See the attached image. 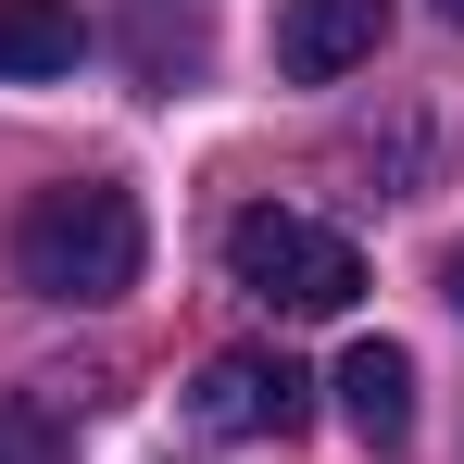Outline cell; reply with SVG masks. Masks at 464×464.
I'll return each instance as SVG.
<instances>
[{
	"label": "cell",
	"mask_w": 464,
	"mask_h": 464,
	"mask_svg": "<svg viewBox=\"0 0 464 464\" xmlns=\"http://www.w3.org/2000/svg\"><path fill=\"white\" fill-rule=\"evenodd\" d=\"M0 464H76V452H63V427L38 401H0Z\"/></svg>",
	"instance_id": "7"
},
{
	"label": "cell",
	"mask_w": 464,
	"mask_h": 464,
	"mask_svg": "<svg viewBox=\"0 0 464 464\" xmlns=\"http://www.w3.org/2000/svg\"><path fill=\"white\" fill-rule=\"evenodd\" d=\"M440 13H452V25H464V0H440Z\"/></svg>",
	"instance_id": "9"
},
{
	"label": "cell",
	"mask_w": 464,
	"mask_h": 464,
	"mask_svg": "<svg viewBox=\"0 0 464 464\" xmlns=\"http://www.w3.org/2000/svg\"><path fill=\"white\" fill-rule=\"evenodd\" d=\"M76 0H0V76H76Z\"/></svg>",
	"instance_id": "6"
},
{
	"label": "cell",
	"mask_w": 464,
	"mask_h": 464,
	"mask_svg": "<svg viewBox=\"0 0 464 464\" xmlns=\"http://www.w3.org/2000/svg\"><path fill=\"white\" fill-rule=\"evenodd\" d=\"M188 414H201L214 440H302L314 427V377L276 364V352H214L201 389H188Z\"/></svg>",
	"instance_id": "3"
},
{
	"label": "cell",
	"mask_w": 464,
	"mask_h": 464,
	"mask_svg": "<svg viewBox=\"0 0 464 464\" xmlns=\"http://www.w3.org/2000/svg\"><path fill=\"white\" fill-rule=\"evenodd\" d=\"M452 302H464V251H452Z\"/></svg>",
	"instance_id": "8"
},
{
	"label": "cell",
	"mask_w": 464,
	"mask_h": 464,
	"mask_svg": "<svg viewBox=\"0 0 464 464\" xmlns=\"http://www.w3.org/2000/svg\"><path fill=\"white\" fill-rule=\"evenodd\" d=\"M326 389H339V427H352L364 452H401V440H414V352H401V339H352Z\"/></svg>",
	"instance_id": "5"
},
{
	"label": "cell",
	"mask_w": 464,
	"mask_h": 464,
	"mask_svg": "<svg viewBox=\"0 0 464 464\" xmlns=\"http://www.w3.org/2000/svg\"><path fill=\"white\" fill-rule=\"evenodd\" d=\"M139 264H151V227H139V201L101 188V176L38 188V201L13 214V276H25L38 302H126Z\"/></svg>",
	"instance_id": "1"
},
{
	"label": "cell",
	"mask_w": 464,
	"mask_h": 464,
	"mask_svg": "<svg viewBox=\"0 0 464 464\" xmlns=\"http://www.w3.org/2000/svg\"><path fill=\"white\" fill-rule=\"evenodd\" d=\"M227 276L276 314H352L364 302V251L326 227V214H289V201H251L227 227Z\"/></svg>",
	"instance_id": "2"
},
{
	"label": "cell",
	"mask_w": 464,
	"mask_h": 464,
	"mask_svg": "<svg viewBox=\"0 0 464 464\" xmlns=\"http://www.w3.org/2000/svg\"><path fill=\"white\" fill-rule=\"evenodd\" d=\"M389 38V0H276V76L339 88L352 63H377Z\"/></svg>",
	"instance_id": "4"
}]
</instances>
